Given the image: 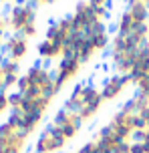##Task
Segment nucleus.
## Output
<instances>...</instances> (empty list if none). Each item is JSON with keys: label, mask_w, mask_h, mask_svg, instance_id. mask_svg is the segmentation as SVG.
<instances>
[{"label": "nucleus", "mask_w": 149, "mask_h": 153, "mask_svg": "<svg viewBox=\"0 0 149 153\" xmlns=\"http://www.w3.org/2000/svg\"><path fill=\"white\" fill-rule=\"evenodd\" d=\"M95 12L99 16V20H107V18H109V10L105 6H95Z\"/></svg>", "instance_id": "412c9836"}, {"label": "nucleus", "mask_w": 149, "mask_h": 153, "mask_svg": "<svg viewBox=\"0 0 149 153\" xmlns=\"http://www.w3.org/2000/svg\"><path fill=\"white\" fill-rule=\"evenodd\" d=\"M36 153H56L55 149V141H53V135L48 133V129H44L36 139V147H34Z\"/></svg>", "instance_id": "0eeeda50"}, {"label": "nucleus", "mask_w": 149, "mask_h": 153, "mask_svg": "<svg viewBox=\"0 0 149 153\" xmlns=\"http://www.w3.org/2000/svg\"><path fill=\"white\" fill-rule=\"evenodd\" d=\"M105 32H109V28H107L105 20H95V22H91L85 28V36L91 38V36H97V34H105Z\"/></svg>", "instance_id": "f8f14e48"}, {"label": "nucleus", "mask_w": 149, "mask_h": 153, "mask_svg": "<svg viewBox=\"0 0 149 153\" xmlns=\"http://www.w3.org/2000/svg\"><path fill=\"white\" fill-rule=\"evenodd\" d=\"M8 107H10V103H8V95L2 91V93H0V115L4 113Z\"/></svg>", "instance_id": "aec40b11"}, {"label": "nucleus", "mask_w": 149, "mask_h": 153, "mask_svg": "<svg viewBox=\"0 0 149 153\" xmlns=\"http://www.w3.org/2000/svg\"><path fill=\"white\" fill-rule=\"evenodd\" d=\"M83 67V62L79 61V56H71V59H61V62L56 65V75H55V83H56V89L63 91V87L71 79L79 75V71Z\"/></svg>", "instance_id": "f257e3e1"}, {"label": "nucleus", "mask_w": 149, "mask_h": 153, "mask_svg": "<svg viewBox=\"0 0 149 153\" xmlns=\"http://www.w3.org/2000/svg\"><path fill=\"white\" fill-rule=\"evenodd\" d=\"M36 22H30V24H26V26H24V30L20 32V34H22L24 38H34L36 36Z\"/></svg>", "instance_id": "a211bd4d"}, {"label": "nucleus", "mask_w": 149, "mask_h": 153, "mask_svg": "<svg viewBox=\"0 0 149 153\" xmlns=\"http://www.w3.org/2000/svg\"><path fill=\"white\" fill-rule=\"evenodd\" d=\"M143 149H145V153H149V141H143Z\"/></svg>", "instance_id": "a878e982"}, {"label": "nucleus", "mask_w": 149, "mask_h": 153, "mask_svg": "<svg viewBox=\"0 0 149 153\" xmlns=\"http://www.w3.org/2000/svg\"><path fill=\"white\" fill-rule=\"evenodd\" d=\"M22 95L16 91V93H10L8 95V103H10V109H20V105H22Z\"/></svg>", "instance_id": "dca6fc26"}, {"label": "nucleus", "mask_w": 149, "mask_h": 153, "mask_svg": "<svg viewBox=\"0 0 149 153\" xmlns=\"http://www.w3.org/2000/svg\"><path fill=\"white\" fill-rule=\"evenodd\" d=\"M143 2H145V4H149V0H143Z\"/></svg>", "instance_id": "cd10ccee"}, {"label": "nucleus", "mask_w": 149, "mask_h": 153, "mask_svg": "<svg viewBox=\"0 0 149 153\" xmlns=\"http://www.w3.org/2000/svg\"><path fill=\"white\" fill-rule=\"evenodd\" d=\"M105 103L103 101V97L101 99H97L95 103H91V105H83V109H81V113H79V117L83 119V123L85 121H89V119H93L95 115L99 113V109H101V105Z\"/></svg>", "instance_id": "9d476101"}, {"label": "nucleus", "mask_w": 149, "mask_h": 153, "mask_svg": "<svg viewBox=\"0 0 149 153\" xmlns=\"http://www.w3.org/2000/svg\"><path fill=\"white\" fill-rule=\"evenodd\" d=\"M81 127H83V119L79 117V115H73V119L67 125H63L61 127V133H63V137L67 139V141H71V139H75L79 135V131H81Z\"/></svg>", "instance_id": "6e6552de"}, {"label": "nucleus", "mask_w": 149, "mask_h": 153, "mask_svg": "<svg viewBox=\"0 0 149 153\" xmlns=\"http://www.w3.org/2000/svg\"><path fill=\"white\" fill-rule=\"evenodd\" d=\"M127 12L135 18L137 24L149 22V4H145L143 0H127Z\"/></svg>", "instance_id": "20e7f679"}, {"label": "nucleus", "mask_w": 149, "mask_h": 153, "mask_svg": "<svg viewBox=\"0 0 149 153\" xmlns=\"http://www.w3.org/2000/svg\"><path fill=\"white\" fill-rule=\"evenodd\" d=\"M4 53L10 56V61H20L22 56L28 53V38H24L22 34H14L4 42Z\"/></svg>", "instance_id": "f03ea898"}, {"label": "nucleus", "mask_w": 149, "mask_h": 153, "mask_svg": "<svg viewBox=\"0 0 149 153\" xmlns=\"http://www.w3.org/2000/svg\"><path fill=\"white\" fill-rule=\"evenodd\" d=\"M56 0H39V4H55Z\"/></svg>", "instance_id": "393cba45"}, {"label": "nucleus", "mask_w": 149, "mask_h": 153, "mask_svg": "<svg viewBox=\"0 0 149 153\" xmlns=\"http://www.w3.org/2000/svg\"><path fill=\"white\" fill-rule=\"evenodd\" d=\"M131 127H133V131H145L147 123H145V119L139 113H135V115H131Z\"/></svg>", "instance_id": "2eb2a0df"}, {"label": "nucleus", "mask_w": 149, "mask_h": 153, "mask_svg": "<svg viewBox=\"0 0 149 153\" xmlns=\"http://www.w3.org/2000/svg\"><path fill=\"white\" fill-rule=\"evenodd\" d=\"M73 119V113H69V111H64V109H61L59 113L55 115V119H53V125H56V127H63V125H67V123Z\"/></svg>", "instance_id": "4468645a"}, {"label": "nucleus", "mask_w": 149, "mask_h": 153, "mask_svg": "<svg viewBox=\"0 0 149 153\" xmlns=\"http://www.w3.org/2000/svg\"><path fill=\"white\" fill-rule=\"evenodd\" d=\"M129 153H145L143 143H131V151H129Z\"/></svg>", "instance_id": "4be33fe9"}, {"label": "nucleus", "mask_w": 149, "mask_h": 153, "mask_svg": "<svg viewBox=\"0 0 149 153\" xmlns=\"http://www.w3.org/2000/svg\"><path fill=\"white\" fill-rule=\"evenodd\" d=\"M30 79H28V75H20V79H18V85H16V87H18V93H20V95H24V93H26V89H28V87H30Z\"/></svg>", "instance_id": "f3484780"}, {"label": "nucleus", "mask_w": 149, "mask_h": 153, "mask_svg": "<svg viewBox=\"0 0 149 153\" xmlns=\"http://www.w3.org/2000/svg\"><path fill=\"white\" fill-rule=\"evenodd\" d=\"M135 87H137V91H141L143 95H147V97H149V75L145 76L143 81H139V83L135 85Z\"/></svg>", "instance_id": "6ab92c4d"}, {"label": "nucleus", "mask_w": 149, "mask_h": 153, "mask_svg": "<svg viewBox=\"0 0 149 153\" xmlns=\"http://www.w3.org/2000/svg\"><path fill=\"white\" fill-rule=\"evenodd\" d=\"M127 89V85L123 83V76L121 75H113L109 79L103 81V87H101V97L103 101H115L121 97V93Z\"/></svg>", "instance_id": "7ed1b4c3"}, {"label": "nucleus", "mask_w": 149, "mask_h": 153, "mask_svg": "<svg viewBox=\"0 0 149 153\" xmlns=\"http://www.w3.org/2000/svg\"><path fill=\"white\" fill-rule=\"evenodd\" d=\"M89 4H91V6H105L107 0H89Z\"/></svg>", "instance_id": "b1692460"}, {"label": "nucleus", "mask_w": 149, "mask_h": 153, "mask_svg": "<svg viewBox=\"0 0 149 153\" xmlns=\"http://www.w3.org/2000/svg\"><path fill=\"white\" fill-rule=\"evenodd\" d=\"M91 40H93V45H95V48H97V53L105 51V48L111 45L109 32H105V34H97V36H91Z\"/></svg>", "instance_id": "ddd939ff"}, {"label": "nucleus", "mask_w": 149, "mask_h": 153, "mask_svg": "<svg viewBox=\"0 0 149 153\" xmlns=\"http://www.w3.org/2000/svg\"><path fill=\"white\" fill-rule=\"evenodd\" d=\"M63 48H64L63 45H59V42H53V40H47V38H44V40L39 45V48H36V51H39V56H40V59L53 61V59H59V56L63 59Z\"/></svg>", "instance_id": "423d86ee"}, {"label": "nucleus", "mask_w": 149, "mask_h": 153, "mask_svg": "<svg viewBox=\"0 0 149 153\" xmlns=\"http://www.w3.org/2000/svg\"><path fill=\"white\" fill-rule=\"evenodd\" d=\"M47 40H53V42H59V45L64 46L67 32H63L61 28H59V24L53 22V24H48V28H47Z\"/></svg>", "instance_id": "9b49d317"}, {"label": "nucleus", "mask_w": 149, "mask_h": 153, "mask_svg": "<svg viewBox=\"0 0 149 153\" xmlns=\"http://www.w3.org/2000/svg\"><path fill=\"white\" fill-rule=\"evenodd\" d=\"M0 153H4V151H0Z\"/></svg>", "instance_id": "c85d7f7f"}, {"label": "nucleus", "mask_w": 149, "mask_h": 153, "mask_svg": "<svg viewBox=\"0 0 149 153\" xmlns=\"http://www.w3.org/2000/svg\"><path fill=\"white\" fill-rule=\"evenodd\" d=\"M139 115L145 119V123H147V129H149V107H145L143 111H139Z\"/></svg>", "instance_id": "5701e85b"}, {"label": "nucleus", "mask_w": 149, "mask_h": 153, "mask_svg": "<svg viewBox=\"0 0 149 153\" xmlns=\"http://www.w3.org/2000/svg\"><path fill=\"white\" fill-rule=\"evenodd\" d=\"M145 141H149V129H147V135H145Z\"/></svg>", "instance_id": "bb28decb"}, {"label": "nucleus", "mask_w": 149, "mask_h": 153, "mask_svg": "<svg viewBox=\"0 0 149 153\" xmlns=\"http://www.w3.org/2000/svg\"><path fill=\"white\" fill-rule=\"evenodd\" d=\"M26 75H28V79H30V83L32 85H39L40 89H42L48 81H53V79H55V75H53L47 67H42V65H34V67H30Z\"/></svg>", "instance_id": "39448f33"}, {"label": "nucleus", "mask_w": 149, "mask_h": 153, "mask_svg": "<svg viewBox=\"0 0 149 153\" xmlns=\"http://www.w3.org/2000/svg\"><path fill=\"white\" fill-rule=\"evenodd\" d=\"M137 28V22H135V18L129 12H123V14L119 16V22H117V32L119 34H129V32H133Z\"/></svg>", "instance_id": "1a4fd4ad"}]
</instances>
